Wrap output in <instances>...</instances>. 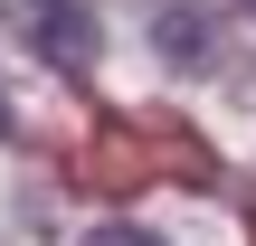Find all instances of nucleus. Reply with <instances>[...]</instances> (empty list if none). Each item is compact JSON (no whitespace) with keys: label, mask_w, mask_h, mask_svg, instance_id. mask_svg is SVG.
Instances as JSON below:
<instances>
[{"label":"nucleus","mask_w":256,"mask_h":246,"mask_svg":"<svg viewBox=\"0 0 256 246\" xmlns=\"http://www.w3.org/2000/svg\"><path fill=\"white\" fill-rule=\"evenodd\" d=\"M0 133H10V104H0Z\"/></svg>","instance_id":"7ed1b4c3"},{"label":"nucleus","mask_w":256,"mask_h":246,"mask_svg":"<svg viewBox=\"0 0 256 246\" xmlns=\"http://www.w3.org/2000/svg\"><path fill=\"white\" fill-rule=\"evenodd\" d=\"M28 38H38L57 66H86V47H95V28H86V9H76V0H48V9H28Z\"/></svg>","instance_id":"f257e3e1"},{"label":"nucleus","mask_w":256,"mask_h":246,"mask_svg":"<svg viewBox=\"0 0 256 246\" xmlns=\"http://www.w3.org/2000/svg\"><path fill=\"white\" fill-rule=\"evenodd\" d=\"M86 246H162V237H142V228H95Z\"/></svg>","instance_id":"f03ea898"}]
</instances>
